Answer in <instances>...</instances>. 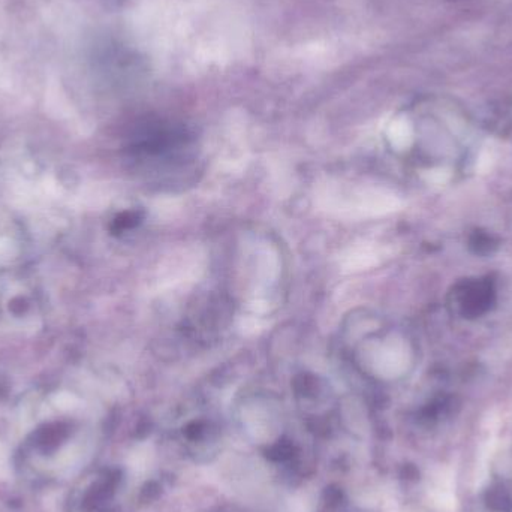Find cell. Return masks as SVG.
I'll use <instances>...</instances> for the list:
<instances>
[{
	"label": "cell",
	"mask_w": 512,
	"mask_h": 512,
	"mask_svg": "<svg viewBox=\"0 0 512 512\" xmlns=\"http://www.w3.org/2000/svg\"><path fill=\"white\" fill-rule=\"evenodd\" d=\"M471 246L472 248H475V251L480 252V254H484V252L492 251L495 243H493V239L489 234L477 233L472 237Z\"/></svg>",
	"instance_id": "cell-3"
},
{
	"label": "cell",
	"mask_w": 512,
	"mask_h": 512,
	"mask_svg": "<svg viewBox=\"0 0 512 512\" xmlns=\"http://www.w3.org/2000/svg\"><path fill=\"white\" fill-rule=\"evenodd\" d=\"M484 504L492 512H512V487L498 480L484 492Z\"/></svg>",
	"instance_id": "cell-2"
},
{
	"label": "cell",
	"mask_w": 512,
	"mask_h": 512,
	"mask_svg": "<svg viewBox=\"0 0 512 512\" xmlns=\"http://www.w3.org/2000/svg\"><path fill=\"white\" fill-rule=\"evenodd\" d=\"M495 301V283L490 279H466L454 286V310L463 318H481L490 312Z\"/></svg>",
	"instance_id": "cell-1"
}]
</instances>
